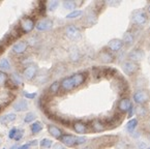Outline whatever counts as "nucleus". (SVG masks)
<instances>
[{"label":"nucleus","instance_id":"f257e3e1","mask_svg":"<svg viewBox=\"0 0 150 149\" xmlns=\"http://www.w3.org/2000/svg\"><path fill=\"white\" fill-rule=\"evenodd\" d=\"M148 13L144 9H136L132 13V23L136 28L145 26L148 22Z\"/></svg>","mask_w":150,"mask_h":149},{"label":"nucleus","instance_id":"f03ea898","mask_svg":"<svg viewBox=\"0 0 150 149\" xmlns=\"http://www.w3.org/2000/svg\"><path fill=\"white\" fill-rule=\"evenodd\" d=\"M132 99L137 105H146L150 101V91L147 89H137L132 95Z\"/></svg>","mask_w":150,"mask_h":149},{"label":"nucleus","instance_id":"7ed1b4c3","mask_svg":"<svg viewBox=\"0 0 150 149\" xmlns=\"http://www.w3.org/2000/svg\"><path fill=\"white\" fill-rule=\"evenodd\" d=\"M19 28H20L22 33H29L35 28V22L32 18L30 17H24L21 19L20 24H19Z\"/></svg>","mask_w":150,"mask_h":149},{"label":"nucleus","instance_id":"20e7f679","mask_svg":"<svg viewBox=\"0 0 150 149\" xmlns=\"http://www.w3.org/2000/svg\"><path fill=\"white\" fill-rule=\"evenodd\" d=\"M38 72V67L35 63H30L27 66H25L24 70H23V78L27 81H31V80L35 79Z\"/></svg>","mask_w":150,"mask_h":149},{"label":"nucleus","instance_id":"39448f33","mask_svg":"<svg viewBox=\"0 0 150 149\" xmlns=\"http://www.w3.org/2000/svg\"><path fill=\"white\" fill-rule=\"evenodd\" d=\"M121 67L123 70V72H125L127 76H134L139 72L140 67L139 64L136 63V62H132L130 60H124L121 64Z\"/></svg>","mask_w":150,"mask_h":149},{"label":"nucleus","instance_id":"423d86ee","mask_svg":"<svg viewBox=\"0 0 150 149\" xmlns=\"http://www.w3.org/2000/svg\"><path fill=\"white\" fill-rule=\"evenodd\" d=\"M65 35L71 40H78L81 38V30L76 25H67L65 27Z\"/></svg>","mask_w":150,"mask_h":149},{"label":"nucleus","instance_id":"0eeeda50","mask_svg":"<svg viewBox=\"0 0 150 149\" xmlns=\"http://www.w3.org/2000/svg\"><path fill=\"white\" fill-rule=\"evenodd\" d=\"M144 57H145V53L140 48L134 49V50L130 51L127 55L128 60H130V61H132V62H136V63H139L140 61H142V60L144 59Z\"/></svg>","mask_w":150,"mask_h":149},{"label":"nucleus","instance_id":"6e6552de","mask_svg":"<svg viewBox=\"0 0 150 149\" xmlns=\"http://www.w3.org/2000/svg\"><path fill=\"white\" fill-rule=\"evenodd\" d=\"M97 59L100 62H103V63H111V62H113L115 59L114 53L109 51L108 49L102 50L98 53V55H97Z\"/></svg>","mask_w":150,"mask_h":149},{"label":"nucleus","instance_id":"1a4fd4ad","mask_svg":"<svg viewBox=\"0 0 150 149\" xmlns=\"http://www.w3.org/2000/svg\"><path fill=\"white\" fill-rule=\"evenodd\" d=\"M123 42L122 40H119V38H113L111 40L110 42L108 43V49L109 51H111L112 53H117V52H120L123 48Z\"/></svg>","mask_w":150,"mask_h":149},{"label":"nucleus","instance_id":"9d476101","mask_svg":"<svg viewBox=\"0 0 150 149\" xmlns=\"http://www.w3.org/2000/svg\"><path fill=\"white\" fill-rule=\"evenodd\" d=\"M132 101L129 99L128 96H123L117 104V109L118 112L120 113H127L128 109L132 107Z\"/></svg>","mask_w":150,"mask_h":149},{"label":"nucleus","instance_id":"9b49d317","mask_svg":"<svg viewBox=\"0 0 150 149\" xmlns=\"http://www.w3.org/2000/svg\"><path fill=\"white\" fill-rule=\"evenodd\" d=\"M53 27V22L50 19H42L35 24V28L38 31H48L52 29Z\"/></svg>","mask_w":150,"mask_h":149},{"label":"nucleus","instance_id":"f8f14e48","mask_svg":"<svg viewBox=\"0 0 150 149\" xmlns=\"http://www.w3.org/2000/svg\"><path fill=\"white\" fill-rule=\"evenodd\" d=\"M90 127L92 128L93 132H95V133L105 132V131L108 128L106 123H105V121H102L100 119H94V120H92V122H91V124H90Z\"/></svg>","mask_w":150,"mask_h":149},{"label":"nucleus","instance_id":"ddd939ff","mask_svg":"<svg viewBox=\"0 0 150 149\" xmlns=\"http://www.w3.org/2000/svg\"><path fill=\"white\" fill-rule=\"evenodd\" d=\"M149 113V109L146 105H137L135 107V114L138 116V118H147Z\"/></svg>","mask_w":150,"mask_h":149},{"label":"nucleus","instance_id":"4468645a","mask_svg":"<svg viewBox=\"0 0 150 149\" xmlns=\"http://www.w3.org/2000/svg\"><path fill=\"white\" fill-rule=\"evenodd\" d=\"M60 86H61V90L64 92H69L71 91L73 89H75V84L73 82L71 77H66L60 82Z\"/></svg>","mask_w":150,"mask_h":149},{"label":"nucleus","instance_id":"2eb2a0df","mask_svg":"<svg viewBox=\"0 0 150 149\" xmlns=\"http://www.w3.org/2000/svg\"><path fill=\"white\" fill-rule=\"evenodd\" d=\"M73 82L75 84V87H79L82 84H84V82L87 79V74L86 72H77V74H74L73 76H71Z\"/></svg>","mask_w":150,"mask_h":149},{"label":"nucleus","instance_id":"dca6fc26","mask_svg":"<svg viewBox=\"0 0 150 149\" xmlns=\"http://www.w3.org/2000/svg\"><path fill=\"white\" fill-rule=\"evenodd\" d=\"M122 42H123L124 46H126V47H130L134 45V43H135V33H134V31H132V29L127 30L123 34Z\"/></svg>","mask_w":150,"mask_h":149},{"label":"nucleus","instance_id":"f3484780","mask_svg":"<svg viewBox=\"0 0 150 149\" xmlns=\"http://www.w3.org/2000/svg\"><path fill=\"white\" fill-rule=\"evenodd\" d=\"M76 136H73V135L69 134H63V136L60 138V142H61L62 145H65L67 147H74L76 146Z\"/></svg>","mask_w":150,"mask_h":149},{"label":"nucleus","instance_id":"a211bd4d","mask_svg":"<svg viewBox=\"0 0 150 149\" xmlns=\"http://www.w3.org/2000/svg\"><path fill=\"white\" fill-rule=\"evenodd\" d=\"M73 128L77 134H86L88 132V125L83 121H76L73 123Z\"/></svg>","mask_w":150,"mask_h":149},{"label":"nucleus","instance_id":"6ab92c4d","mask_svg":"<svg viewBox=\"0 0 150 149\" xmlns=\"http://www.w3.org/2000/svg\"><path fill=\"white\" fill-rule=\"evenodd\" d=\"M48 132H49V134L53 137V138L58 139V140H60V138L63 136V133H62L61 129H60L58 126L53 125V124L48 125Z\"/></svg>","mask_w":150,"mask_h":149},{"label":"nucleus","instance_id":"aec40b11","mask_svg":"<svg viewBox=\"0 0 150 149\" xmlns=\"http://www.w3.org/2000/svg\"><path fill=\"white\" fill-rule=\"evenodd\" d=\"M97 22V13L96 11L93 9V11H90L86 13L85 16V23H86L87 26H92L95 23Z\"/></svg>","mask_w":150,"mask_h":149},{"label":"nucleus","instance_id":"412c9836","mask_svg":"<svg viewBox=\"0 0 150 149\" xmlns=\"http://www.w3.org/2000/svg\"><path fill=\"white\" fill-rule=\"evenodd\" d=\"M27 47H28L27 42H25V40L19 42L13 46V52L16 53V54H23L27 50Z\"/></svg>","mask_w":150,"mask_h":149},{"label":"nucleus","instance_id":"4be33fe9","mask_svg":"<svg viewBox=\"0 0 150 149\" xmlns=\"http://www.w3.org/2000/svg\"><path fill=\"white\" fill-rule=\"evenodd\" d=\"M13 109H15L16 112L25 111V110L28 109V103L25 99H20V101L13 104Z\"/></svg>","mask_w":150,"mask_h":149},{"label":"nucleus","instance_id":"5701e85b","mask_svg":"<svg viewBox=\"0 0 150 149\" xmlns=\"http://www.w3.org/2000/svg\"><path fill=\"white\" fill-rule=\"evenodd\" d=\"M81 58V54H80V51L78 48L74 47V48L71 49L69 51V59L73 62H78Z\"/></svg>","mask_w":150,"mask_h":149},{"label":"nucleus","instance_id":"b1692460","mask_svg":"<svg viewBox=\"0 0 150 149\" xmlns=\"http://www.w3.org/2000/svg\"><path fill=\"white\" fill-rule=\"evenodd\" d=\"M44 128V124L40 121H34L33 123H31L30 125V131L32 133V135H36L40 132H42V129Z\"/></svg>","mask_w":150,"mask_h":149},{"label":"nucleus","instance_id":"393cba45","mask_svg":"<svg viewBox=\"0 0 150 149\" xmlns=\"http://www.w3.org/2000/svg\"><path fill=\"white\" fill-rule=\"evenodd\" d=\"M16 118H17V116H16L15 113H9V114H6L5 116L0 118V123L1 124H8V123L15 121Z\"/></svg>","mask_w":150,"mask_h":149},{"label":"nucleus","instance_id":"a878e982","mask_svg":"<svg viewBox=\"0 0 150 149\" xmlns=\"http://www.w3.org/2000/svg\"><path fill=\"white\" fill-rule=\"evenodd\" d=\"M138 124H139V120H138V118L130 119V120L127 122V124H126V131H127L128 133H132L134 131H136Z\"/></svg>","mask_w":150,"mask_h":149},{"label":"nucleus","instance_id":"bb28decb","mask_svg":"<svg viewBox=\"0 0 150 149\" xmlns=\"http://www.w3.org/2000/svg\"><path fill=\"white\" fill-rule=\"evenodd\" d=\"M61 89V86H60V82L55 81L50 85L49 87V92L51 93V94H56L57 92H59V90Z\"/></svg>","mask_w":150,"mask_h":149},{"label":"nucleus","instance_id":"cd10ccee","mask_svg":"<svg viewBox=\"0 0 150 149\" xmlns=\"http://www.w3.org/2000/svg\"><path fill=\"white\" fill-rule=\"evenodd\" d=\"M11 80L17 87L22 84V76H20L18 72H13V74L11 76Z\"/></svg>","mask_w":150,"mask_h":149},{"label":"nucleus","instance_id":"c85d7f7f","mask_svg":"<svg viewBox=\"0 0 150 149\" xmlns=\"http://www.w3.org/2000/svg\"><path fill=\"white\" fill-rule=\"evenodd\" d=\"M83 15V11L81 9H75V11H71L69 13L66 15V19H77V18L81 17Z\"/></svg>","mask_w":150,"mask_h":149},{"label":"nucleus","instance_id":"c756f323","mask_svg":"<svg viewBox=\"0 0 150 149\" xmlns=\"http://www.w3.org/2000/svg\"><path fill=\"white\" fill-rule=\"evenodd\" d=\"M76 6H77V3L75 1H71V0H66L63 2V7L65 9H69V11H75Z\"/></svg>","mask_w":150,"mask_h":149},{"label":"nucleus","instance_id":"7c9ffc66","mask_svg":"<svg viewBox=\"0 0 150 149\" xmlns=\"http://www.w3.org/2000/svg\"><path fill=\"white\" fill-rule=\"evenodd\" d=\"M0 68L1 70H11V63H9V60L7 58H3V59L0 60Z\"/></svg>","mask_w":150,"mask_h":149},{"label":"nucleus","instance_id":"2f4dec72","mask_svg":"<svg viewBox=\"0 0 150 149\" xmlns=\"http://www.w3.org/2000/svg\"><path fill=\"white\" fill-rule=\"evenodd\" d=\"M52 144H53V142H52V140H50V139H42V141L40 142V145L42 147H44V148H50V147L52 146Z\"/></svg>","mask_w":150,"mask_h":149},{"label":"nucleus","instance_id":"473e14b6","mask_svg":"<svg viewBox=\"0 0 150 149\" xmlns=\"http://www.w3.org/2000/svg\"><path fill=\"white\" fill-rule=\"evenodd\" d=\"M35 118H36V116H35V114L34 113H28V114L25 116V118H24V122L25 123H31L32 121H34L35 120Z\"/></svg>","mask_w":150,"mask_h":149},{"label":"nucleus","instance_id":"72a5a7b5","mask_svg":"<svg viewBox=\"0 0 150 149\" xmlns=\"http://www.w3.org/2000/svg\"><path fill=\"white\" fill-rule=\"evenodd\" d=\"M58 5H59V1H50V2L47 4V9H49V11H53L57 9Z\"/></svg>","mask_w":150,"mask_h":149},{"label":"nucleus","instance_id":"f704fd0d","mask_svg":"<svg viewBox=\"0 0 150 149\" xmlns=\"http://www.w3.org/2000/svg\"><path fill=\"white\" fill-rule=\"evenodd\" d=\"M7 80H8L7 79V74L4 72H2V70H0V86L5 85Z\"/></svg>","mask_w":150,"mask_h":149},{"label":"nucleus","instance_id":"c9c22d12","mask_svg":"<svg viewBox=\"0 0 150 149\" xmlns=\"http://www.w3.org/2000/svg\"><path fill=\"white\" fill-rule=\"evenodd\" d=\"M86 141H87V139L85 138V137H83V136L77 137V138H76V146H77V145L85 144V143H86Z\"/></svg>","mask_w":150,"mask_h":149},{"label":"nucleus","instance_id":"e433bc0d","mask_svg":"<svg viewBox=\"0 0 150 149\" xmlns=\"http://www.w3.org/2000/svg\"><path fill=\"white\" fill-rule=\"evenodd\" d=\"M23 95L28 99H35L36 97L35 92H33V93H29V92H27V91H24L23 92Z\"/></svg>","mask_w":150,"mask_h":149},{"label":"nucleus","instance_id":"4c0bfd02","mask_svg":"<svg viewBox=\"0 0 150 149\" xmlns=\"http://www.w3.org/2000/svg\"><path fill=\"white\" fill-rule=\"evenodd\" d=\"M17 133H18V128H16V127H13V128L9 131L8 133V138L9 139H15L16 135H17Z\"/></svg>","mask_w":150,"mask_h":149},{"label":"nucleus","instance_id":"58836bf2","mask_svg":"<svg viewBox=\"0 0 150 149\" xmlns=\"http://www.w3.org/2000/svg\"><path fill=\"white\" fill-rule=\"evenodd\" d=\"M23 135H24V131L23 129H18V133H17V135H16L15 139L13 140L15 141H20L21 139H22Z\"/></svg>","mask_w":150,"mask_h":149},{"label":"nucleus","instance_id":"ea45409f","mask_svg":"<svg viewBox=\"0 0 150 149\" xmlns=\"http://www.w3.org/2000/svg\"><path fill=\"white\" fill-rule=\"evenodd\" d=\"M127 144L125 142H122V141H117V148L118 149H126Z\"/></svg>","mask_w":150,"mask_h":149},{"label":"nucleus","instance_id":"a19ab883","mask_svg":"<svg viewBox=\"0 0 150 149\" xmlns=\"http://www.w3.org/2000/svg\"><path fill=\"white\" fill-rule=\"evenodd\" d=\"M134 114H135V107L132 105V107L128 109L127 111V118H130V117L134 116Z\"/></svg>","mask_w":150,"mask_h":149},{"label":"nucleus","instance_id":"79ce46f5","mask_svg":"<svg viewBox=\"0 0 150 149\" xmlns=\"http://www.w3.org/2000/svg\"><path fill=\"white\" fill-rule=\"evenodd\" d=\"M137 147L139 149H146L147 148V144H146L145 142H143V141H139V142L137 143Z\"/></svg>","mask_w":150,"mask_h":149},{"label":"nucleus","instance_id":"37998d69","mask_svg":"<svg viewBox=\"0 0 150 149\" xmlns=\"http://www.w3.org/2000/svg\"><path fill=\"white\" fill-rule=\"evenodd\" d=\"M130 136H132L134 139H138L140 136H141V134H140L139 131H134L132 133H130Z\"/></svg>","mask_w":150,"mask_h":149},{"label":"nucleus","instance_id":"c03bdc74","mask_svg":"<svg viewBox=\"0 0 150 149\" xmlns=\"http://www.w3.org/2000/svg\"><path fill=\"white\" fill-rule=\"evenodd\" d=\"M38 140H32V141H30V142L28 143L29 146H35V145H38Z\"/></svg>","mask_w":150,"mask_h":149},{"label":"nucleus","instance_id":"a18cd8bd","mask_svg":"<svg viewBox=\"0 0 150 149\" xmlns=\"http://www.w3.org/2000/svg\"><path fill=\"white\" fill-rule=\"evenodd\" d=\"M54 149H65V148L62 146V144H56L55 146H54Z\"/></svg>","mask_w":150,"mask_h":149},{"label":"nucleus","instance_id":"49530a36","mask_svg":"<svg viewBox=\"0 0 150 149\" xmlns=\"http://www.w3.org/2000/svg\"><path fill=\"white\" fill-rule=\"evenodd\" d=\"M29 147H30V146H29L28 144H24L23 146H20V147H19L18 149H29Z\"/></svg>","mask_w":150,"mask_h":149},{"label":"nucleus","instance_id":"de8ad7c7","mask_svg":"<svg viewBox=\"0 0 150 149\" xmlns=\"http://www.w3.org/2000/svg\"><path fill=\"white\" fill-rule=\"evenodd\" d=\"M146 124H147L148 128H149V129H150V117H148L147 121H146Z\"/></svg>","mask_w":150,"mask_h":149},{"label":"nucleus","instance_id":"09e8293b","mask_svg":"<svg viewBox=\"0 0 150 149\" xmlns=\"http://www.w3.org/2000/svg\"><path fill=\"white\" fill-rule=\"evenodd\" d=\"M108 4L112 5V6H114V5H118L119 4V2H108Z\"/></svg>","mask_w":150,"mask_h":149},{"label":"nucleus","instance_id":"8fccbe9b","mask_svg":"<svg viewBox=\"0 0 150 149\" xmlns=\"http://www.w3.org/2000/svg\"><path fill=\"white\" fill-rule=\"evenodd\" d=\"M3 50H4V47H3L2 45H0V54L3 52Z\"/></svg>","mask_w":150,"mask_h":149},{"label":"nucleus","instance_id":"3c124183","mask_svg":"<svg viewBox=\"0 0 150 149\" xmlns=\"http://www.w3.org/2000/svg\"><path fill=\"white\" fill-rule=\"evenodd\" d=\"M147 13H148V15H150V3L148 4V6H147Z\"/></svg>","mask_w":150,"mask_h":149},{"label":"nucleus","instance_id":"603ef678","mask_svg":"<svg viewBox=\"0 0 150 149\" xmlns=\"http://www.w3.org/2000/svg\"><path fill=\"white\" fill-rule=\"evenodd\" d=\"M18 148H19L18 145H13V146L11 147V149H18Z\"/></svg>","mask_w":150,"mask_h":149},{"label":"nucleus","instance_id":"864d4df0","mask_svg":"<svg viewBox=\"0 0 150 149\" xmlns=\"http://www.w3.org/2000/svg\"><path fill=\"white\" fill-rule=\"evenodd\" d=\"M147 138H148V139H149V140H150V131H149V132L147 133Z\"/></svg>","mask_w":150,"mask_h":149},{"label":"nucleus","instance_id":"5fc2aeb1","mask_svg":"<svg viewBox=\"0 0 150 149\" xmlns=\"http://www.w3.org/2000/svg\"><path fill=\"white\" fill-rule=\"evenodd\" d=\"M83 149H92V147H91V146H87V147H85V148H83Z\"/></svg>","mask_w":150,"mask_h":149},{"label":"nucleus","instance_id":"6e6d98bb","mask_svg":"<svg viewBox=\"0 0 150 149\" xmlns=\"http://www.w3.org/2000/svg\"><path fill=\"white\" fill-rule=\"evenodd\" d=\"M148 62H149V64H150V56H149V58H148Z\"/></svg>","mask_w":150,"mask_h":149},{"label":"nucleus","instance_id":"4d7b16f0","mask_svg":"<svg viewBox=\"0 0 150 149\" xmlns=\"http://www.w3.org/2000/svg\"><path fill=\"white\" fill-rule=\"evenodd\" d=\"M146 149H150V147H147V148H146Z\"/></svg>","mask_w":150,"mask_h":149}]
</instances>
